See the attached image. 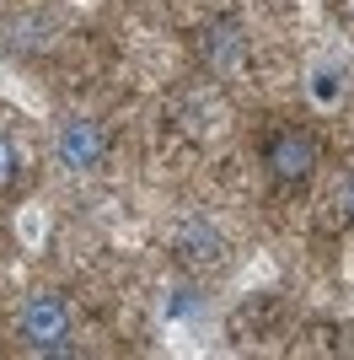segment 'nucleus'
<instances>
[{"label": "nucleus", "mask_w": 354, "mask_h": 360, "mask_svg": "<svg viewBox=\"0 0 354 360\" xmlns=\"http://www.w3.org/2000/svg\"><path fill=\"white\" fill-rule=\"evenodd\" d=\"M22 345L38 349V355H59L65 339H70V312H65V301L59 296H32L22 307Z\"/></svg>", "instance_id": "obj_1"}, {"label": "nucleus", "mask_w": 354, "mask_h": 360, "mask_svg": "<svg viewBox=\"0 0 354 360\" xmlns=\"http://www.w3.org/2000/svg\"><path fill=\"white\" fill-rule=\"evenodd\" d=\"M263 167L280 183H306L311 167H317V140L306 129H274L263 140Z\"/></svg>", "instance_id": "obj_2"}, {"label": "nucleus", "mask_w": 354, "mask_h": 360, "mask_svg": "<svg viewBox=\"0 0 354 360\" xmlns=\"http://www.w3.org/2000/svg\"><path fill=\"white\" fill-rule=\"evenodd\" d=\"M199 60H204L209 75H236L242 70V60H247V38H242V27L236 22H209L204 32H199Z\"/></svg>", "instance_id": "obj_3"}, {"label": "nucleus", "mask_w": 354, "mask_h": 360, "mask_svg": "<svg viewBox=\"0 0 354 360\" xmlns=\"http://www.w3.org/2000/svg\"><path fill=\"white\" fill-rule=\"evenodd\" d=\"M107 156V129L97 119H70L65 135H59V162L75 167V172H91V167Z\"/></svg>", "instance_id": "obj_4"}, {"label": "nucleus", "mask_w": 354, "mask_h": 360, "mask_svg": "<svg viewBox=\"0 0 354 360\" xmlns=\"http://www.w3.org/2000/svg\"><path fill=\"white\" fill-rule=\"evenodd\" d=\"M172 253L183 258V264H221L225 258V237L204 221V215H188V221L172 231Z\"/></svg>", "instance_id": "obj_5"}, {"label": "nucleus", "mask_w": 354, "mask_h": 360, "mask_svg": "<svg viewBox=\"0 0 354 360\" xmlns=\"http://www.w3.org/2000/svg\"><path fill=\"white\" fill-rule=\"evenodd\" d=\"M16 162H22V156H16V146L0 135V183H11V178H16Z\"/></svg>", "instance_id": "obj_6"}, {"label": "nucleus", "mask_w": 354, "mask_h": 360, "mask_svg": "<svg viewBox=\"0 0 354 360\" xmlns=\"http://www.w3.org/2000/svg\"><path fill=\"white\" fill-rule=\"evenodd\" d=\"M317 97H322V103H327V97H339V75H333V70L317 75Z\"/></svg>", "instance_id": "obj_7"}, {"label": "nucleus", "mask_w": 354, "mask_h": 360, "mask_svg": "<svg viewBox=\"0 0 354 360\" xmlns=\"http://www.w3.org/2000/svg\"><path fill=\"white\" fill-rule=\"evenodd\" d=\"M183 312H193V290H177L172 296V317H183Z\"/></svg>", "instance_id": "obj_8"}, {"label": "nucleus", "mask_w": 354, "mask_h": 360, "mask_svg": "<svg viewBox=\"0 0 354 360\" xmlns=\"http://www.w3.org/2000/svg\"><path fill=\"white\" fill-rule=\"evenodd\" d=\"M343 215H349V221H354V183H349V188H343Z\"/></svg>", "instance_id": "obj_9"}]
</instances>
